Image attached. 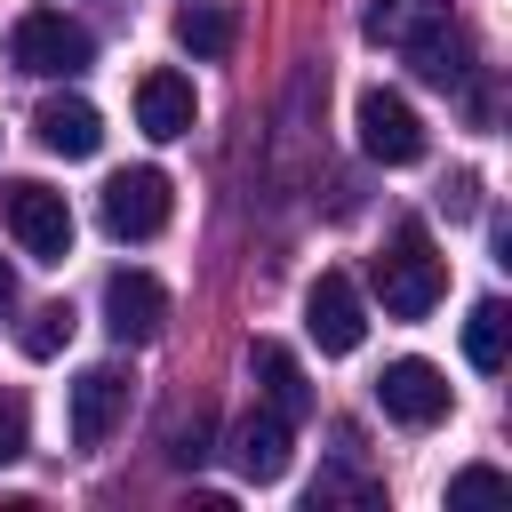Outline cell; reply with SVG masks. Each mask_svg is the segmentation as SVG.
<instances>
[{
	"label": "cell",
	"mask_w": 512,
	"mask_h": 512,
	"mask_svg": "<svg viewBox=\"0 0 512 512\" xmlns=\"http://www.w3.org/2000/svg\"><path fill=\"white\" fill-rule=\"evenodd\" d=\"M440 288H448V264H440L432 232L408 216V224L392 232V248L376 256V296H384L392 320H424V312L440 304Z\"/></svg>",
	"instance_id": "1"
},
{
	"label": "cell",
	"mask_w": 512,
	"mask_h": 512,
	"mask_svg": "<svg viewBox=\"0 0 512 512\" xmlns=\"http://www.w3.org/2000/svg\"><path fill=\"white\" fill-rule=\"evenodd\" d=\"M8 64L32 72V80H80V72L96 64V40H88L72 16L32 8V16H16V32H8Z\"/></svg>",
	"instance_id": "2"
},
{
	"label": "cell",
	"mask_w": 512,
	"mask_h": 512,
	"mask_svg": "<svg viewBox=\"0 0 512 512\" xmlns=\"http://www.w3.org/2000/svg\"><path fill=\"white\" fill-rule=\"evenodd\" d=\"M0 224L16 232V248H24L32 264H64V256H72V208H64V192H48V184H32V176L0 184Z\"/></svg>",
	"instance_id": "3"
},
{
	"label": "cell",
	"mask_w": 512,
	"mask_h": 512,
	"mask_svg": "<svg viewBox=\"0 0 512 512\" xmlns=\"http://www.w3.org/2000/svg\"><path fill=\"white\" fill-rule=\"evenodd\" d=\"M400 48H408L416 80L472 96V40H464V24H456V16H440V8H416V16H408V32H400Z\"/></svg>",
	"instance_id": "4"
},
{
	"label": "cell",
	"mask_w": 512,
	"mask_h": 512,
	"mask_svg": "<svg viewBox=\"0 0 512 512\" xmlns=\"http://www.w3.org/2000/svg\"><path fill=\"white\" fill-rule=\"evenodd\" d=\"M352 128H360V152L384 160V168H416V160H424V120H416V104L392 96V88H360Z\"/></svg>",
	"instance_id": "5"
},
{
	"label": "cell",
	"mask_w": 512,
	"mask_h": 512,
	"mask_svg": "<svg viewBox=\"0 0 512 512\" xmlns=\"http://www.w3.org/2000/svg\"><path fill=\"white\" fill-rule=\"evenodd\" d=\"M168 208H176V192H168L160 168H120V176L104 184V232H112V240H152V232H168Z\"/></svg>",
	"instance_id": "6"
},
{
	"label": "cell",
	"mask_w": 512,
	"mask_h": 512,
	"mask_svg": "<svg viewBox=\"0 0 512 512\" xmlns=\"http://www.w3.org/2000/svg\"><path fill=\"white\" fill-rule=\"evenodd\" d=\"M304 328H312L320 352H360V336H368V304H360V288H352L344 272H320V280L304 288Z\"/></svg>",
	"instance_id": "7"
},
{
	"label": "cell",
	"mask_w": 512,
	"mask_h": 512,
	"mask_svg": "<svg viewBox=\"0 0 512 512\" xmlns=\"http://www.w3.org/2000/svg\"><path fill=\"white\" fill-rule=\"evenodd\" d=\"M120 416H128V376H120L112 360H104V368H80V376H72V408H64L72 448H104Z\"/></svg>",
	"instance_id": "8"
},
{
	"label": "cell",
	"mask_w": 512,
	"mask_h": 512,
	"mask_svg": "<svg viewBox=\"0 0 512 512\" xmlns=\"http://www.w3.org/2000/svg\"><path fill=\"white\" fill-rule=\"evenodd\" d=\"M376 400H384V416H392V424L424 432V424H440V416H448V376H440L432 360H392V368L376 376Z\"/></svg>",
	"instance_id": "9"
},
{
	"label": "cell",
	"mask_w": 512,
	"mask_h": 512,
	"mask_svg": "<svg viewBox=\"0 0 512 512\" xmlns=\"http://www.w3.org/2000/svg\"><path fill=\"white\" fill-rule=\"evenodd\" d=\"M104 328H112L120 344H152V336L168 328V288H160L152 272H112V280H104Z\"/></svg>",
	"instance_id": "10"
},
{
	"label": "cell",
	"mask_w": 512,
	"mask_h": 512,
	"mask_svg": "<svg viewBox=\"0 0 512 512\" xmlns=\"http://www.w3.org/2000/svg\"><path fill=\"white\" fill-rule=\"evenodd\" d=\"M288 448H296V424L280 416V408H248L240 424H232V464H240V480H280L288 472Z\"/></svg>",
	"instance_id": "11"
},
{
	"label": "cell",
	"mask_w": 512,
	"mask_h": 512,
	"mask_svg": "<svg viewBox=\"0 0 512 512\" xmlns=\"http://www.w3.org/2000/svg\"><path fill=\"white\" fill-rule=\"evenodd\" d=\"M192 80L184 72H144L136 80V128L152 136V144H176V136H192Z\"/></svg>",
	"instance_id": "12"
},
{
	"label": "cell",
	"mask_w": 512,
	"mask_h": 512,
	"mask_svg": "<svg viewBox=\"0 0 512 512\" xmlns=\"http://www.w3.org/2000/svg\"><path fill=\"white\" fill-rule=\"evenodd\" d=\"M32 136H40L56 160H88V152L104 144V112H96L88 96H48V104L32 112Z\"/></svg>",
	"instance_id": "13"
},
{
	"label": "cell",
	"mask_w": 512,
	"mask_h": 512,
	"mask_svg": "<svg viewBox=\"0 0 512 512\" xmlns=\"http://www.w3.org/2000/svg\"><path fill=\"white\" fill-rule=\"evenodd\" d=\"M248 376H256V392H264V408H280L288 424L312 408V384H304V368H296V352L288 344H272V336H256L248 344Z\"/></svg>",
	"instance_id": "14"
},
{
	"label": "cell",
	"mask_w": 512,
	"mask_h": 512,
	"mask_svg": "<svg viewBox=\"0 0 512 512\" xmlns=\"http://www.w3.org/2000/svg\"><path fill=\"white\" fill-rule=\"evenodd\" d=\"M176 40H184L200 64H224V56L240 48V16H232V8H216V0H192V8L176 16Z\"/></svg>",
	"instance_id": "15"
},
{
	"label": "cell",
	"mask_w": 512,
	"mask_h": 512,
	"mask_svg": "<svg viewBox=\"0 0 512 512\" xmlns=\"http://www.w3.org/2000/svg\"><path fill=\"white\" fill-rule=\"evenodd\" d=\"M504 352H512V312H504L496 296H480V304H472V320H464V360H472L480 376H496V368H504Z\"/></svg>",
	"instance_id": "16"
},
{
	"label": "cell",
	"mask_w": 512,
	"mask_h": 512,
	"mask_svg": "<svg viewBox=\"0 0 512 512\" xmlns=\"http://www.w3.org/2000/svg\"><path fill=\"white\" fill-rule=\"evenodd\" d=\"M16 344H24V360H56V352L72 344V304H40V312L16 328Z\"/></svg>",
	"instance_id": "17"
},
{
	"label": "cell",
	"mask_w": 512,
	"mask_h": 512,
	"mask_svg": "<svg viewBox=\"0 0 512 512\" xmlns=\"http://www.w3.org/2000/svg\"><path fill=\"white\" fill-rule=\"evenodd\" d=\"M208 432H216V416H208V400H192V408H176V416H168L160 448H168L176 464H200V456H208Z\"/></svg>",
	"instance_id": "18"
},
{
	"label": "cell",
	"mask_w": 512,
	"mask_h": 512,
	"mask_svg": "<svg viewBox=\"0 0 512 512\" xmlns=\"http://www.w3.org/2000/svg\"><path fill=\"white\" fill-rule=\"evenodd\" d=\"M24 448H32V408L16 392H0V464H16Z\"/></svg>",
	"instance_id": "19"
},
{
	"label": "cell",
	"mask_w": 512,
	"mask_h": 512,
	"mask_svg": "<svg viewBox=\"0 0 512 512\" xmlns=\"http://www.w3.org/2000/svg\"><path fill=\"white\" fill-rule=\"evenodd\" d=\"M480 496H504V472H496V464H464V472H448V504H480Z\"/></svg>",
	"instance_id": "20"
},
{
	"label": "cell",
	"mask_w": 512,
	"mask_h": 512,
	"mask_svg": "<svg viewBox=\"0 0 512 512\" xmlns=\"http://www.w3.org/2000/svg\"><path fill=\"white\" fill-rule=\"evenodd\" d=\"M408 16H416L408 0H368V40H400V32H408Z\"/></svg>",
	"instance_id": "21"
},
{
	"label": "cell",
	"mask_w": 512,
	"mask_h": 512,
	"mask_svg": "<svg viewBox=\"0 0 512 512\" xmlns=\"http://www.w3.org/2000/svg\"><path fill=\"white\" fill-rule=\"evenodd\" d=\"M440 200H448V216H472V208H480V184H472V176H456Z\"/></svg>",
	"instance_id": "22"
},
{
	"label": "cell",
	"mask_w": 512,
	"mask_h": 512,
	"mask_svg": "<svg viewBox=\"0 0 512 512\" xmlns=\"http://www.w3.org/2000/svg\"><path fill=\"white\" fill-rule=\"evenodd\" d=\"M8 304H16V272L0 264V320H8Z\"/></svg>",
	"instance_id": "23"
}]
</instances>
